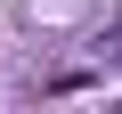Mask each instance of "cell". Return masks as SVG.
Segmentation results:
<instances>
[{
    "mask_svg": "<svg viewBox=\"0 0 122 114\" xmlns=\"http://www.w3.org/2000/svg\"><path fill=\"white\" fill-rule=\"evenodd\" d=\"M81 65H122V25H106V33L81 49Z\"/></svg>",
    "mask_w": 122,
    "mask_h": 114,
    "instance_id": "obj_1",
    "label": "cell"
}]
</instances>
